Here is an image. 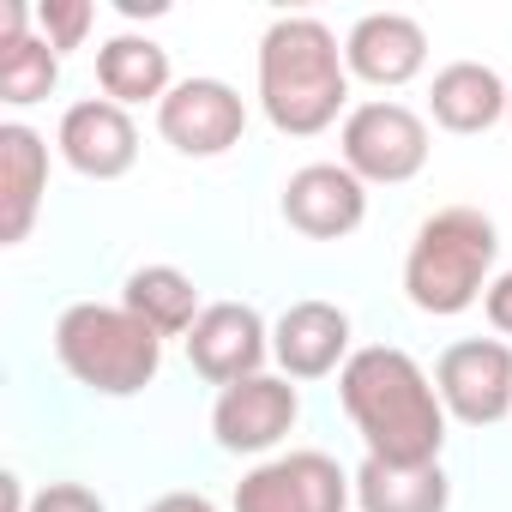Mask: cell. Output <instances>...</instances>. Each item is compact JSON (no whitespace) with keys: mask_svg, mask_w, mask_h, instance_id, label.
Here are the masks:
<instances>
[{"mask_svg":"<svg viewBox=\"0 0 512 512\" xmlns=\"http://www.w3.org/2000/svg\"><path fill=\"white\" fill-rule=\"evenodd\" d=\"M43 193H49V139L25 121H7L0 127V241L7 247H19L37 229Z\"/></svg>","mask_w":512,"mask_h":512,"instance_id":"cell-15","label":"cell"},{"mask_svg":"<svg viewBox=\"0 0 512 512\" xmlns=\"http://www.w3.org/2000/svg\"><path fill=\"white\" fill-rule=\"evenodd\" d=\"M272 356L284 380H326L344 374L350 350V314L338 302H290L272 326Z\"/></svg>","mask_w":512,"mask_h":512,"instance_id":"cell-14","label":"cell"},{"mask_svg":"<svg viewBox=\"0 0 512 512\" xmlns=\"http://www.w3.org/2000/svg\"><path fill=\"white\" fill-rule=\"evenodd\" d=\"M506 127H512V103H506Z\"/></svg>","mask_w":512,"mask_h":512,"instance_id":"cell-26","label":"cell"},{"mask_svg":"<svg viewBox=\"0 0 512 512\" xmlns=\"http://www.w3.org/2000/svg\"><path fill=\"white\" fill-rule=\"evenodd\" d=\"M91 25H97V7H91V0H37V31L49 37L55 55L85 49Z\"/></svg>","mask_w":512,"mask_h":512,"instance_id":"cell-21","label":"cell"},{"mask_svg":"<svg viewBox=\"0 0 512 512\" xmlns=\"http://www.w3.org/2000/svg\"><path fill=\"white\" fill-rule=\"evenodd\" d=\"M61 85V55L37 31V7L0 0V103L31 109Z\"/></svg>","mask_w":512,"mask_h":512,"instance_id":"cell-16","label":"cell"},{"mask_svg":"<svg viewBox=\"0 0 512 512\" xmlns=\"http://www.w3.org/2000/svg\"><path fill=\"white\" fill-rule=\"evenodd\" d=\"M500 229L476 205H440L416 223V241L404 253V296L428 320H458L476 308L494 284Z\"/></svg>","mask_w":512,"mask_h":512,"instance_id":"cell-3","label":"cell"},{"mask_svg":"<svg viewBox=\"0 0 512 512\" xmlns=\"http://www.w3.org/2000/svg\"><path fill=\"white\" fill-rule=\"evenodd\" d=\"M338 404L356 422L368 458L386 464H440L446 452V404L434 392V374L398 350V344H368L344 362L338 374Z\"/></svg>","mask_w":512,"mask_h":512,"instance_id":"cell-1","label":"cell"},{"mask_svg":"<svg viewBox=\"0 0 512 512\" xmlns=\"http://www.w3.org/2000/svg\"><path fill=\"white\" fill-rule=\"evenodd\" d=\"M482 314H488V326L500 338H512V272H494V284L482 296Z\"/></svg>","mask_w":512,"mask_h":512,"instance_id":"cell-23","label":"cell"},{"mask_svg":"<svg viewBox=\"0 0 512 512\" xmlns=\"http://www.w3.org/2000/svg\"><path fill=\"white\" fill-rule=\"evenodd\" d=\"M121 308L139 314L157 338H187L199 326V314H205L199 284L181 266H133L127 284H121Z\"/></svg>","mask_w":512,"mask_h":512,"instance_id":"cell-19","label":"cell"},{"mask_svg":"<svg viewBox=\"0 0 512 512\" xmlns=\"http://www.w3.org/2000/svg\"><path fill=\"white\" fill-rule=\"evenodd\" d=\"M302 422V392L284 374H253L217 392L211 404V440L235 458H266L290 440V428Z\"/></svg>","mask_w":512,"mask_h":512,"instance_id":"cell-8","label":"cell"},{"mask_svg":"<svg viewBox=\"0 0 512 512\" xmlns=\"http://www.w3.org/2000/svg\"><path fill=\"white\" fill-rule=\"evenodd\" d=\"M157 133L181 157H223L247 133V103L229 79H175L157 103Z\"/></svg>","mask_w":512,"mask_h":512,"instance_id":"cell-9","label":"cell"},{"mask_svg":"<svg viewBox=\"0 0 512 512\" xmlns=\"http://www.w3.org/2000/svg\"><path fill=\"white\" fill-rule=\"evenodd\" d=\"M260 109L278 133L314 139L350 115L344 43L314 13H284L260 37Z\"/></svg>","mask_w":512,"mask_h":512,"instance_id":"cell-2","label":"cell"},{"mask_svg":"<svg viewBox=\"0 0 512 512\" xmlns=\"http://www.w3.org/2000/svg\"><path fill=\"white\" fill-rule=\"evenodd\" d=\"M55 362L97 398H139L163 368V338L121 302H73L55 320Z\"/></svg>","mask_w":512,"mask_h":512,"instance_id":"cell-4","label":"cell"},{"mask_svg":"<svg viewBox=\"0 0 512 512\" xmlns=\"http://www.w3.org/2000/svg\"><path fill=\"white\" fill-rule=\"evenodd\" d=\"M506 103H512V85L488 67V61H446L428 85V115L434 127L458 133V139H476L488 127L506 121Z\"/></svg>","mask_w":512,"mask_h":512,"instance_id":"cell-17","label":"cell"},{"mask_svg":"<svg viewBox=\"0 0 512 512\" xmlns=\"http://www.w3.org/2000/svg\"><path fill=\"white\" fill-rule=\"evenodd\" d=\"M145 512H217V506H211V494H199V488H175V494H157Z\"/></svg>","mask_w":512,"mask_h":512,"instance_id":"cell-24","label":"cell"},{"mask_svg":"<svg viewBox=\"0 0 512 512\" xmlns=\"http://www.w3.org/2000/svg\"><path fill=\"white\" fill-rule=\"evenodd\" d=\"M356 500V476H344V464L332 452H278L260 458L241 482H235V512H350Z\"/></svg>","mask_w":512,"mask_h":512,"instance_id":"cell-6","label":"cell"},{"mask_svg":"<svg viewBox=\"0 0 512 512\" xmlns=\"http://www.w3.org/2000/svg\"><path fill=\"white\" fill-rule=\"evenodd\" d=\"M428 121L410 103L368 97L338 127V163L368 187H404L428 169Z\"/></svg>","mask_w":512,"mask_h":512,"instance_id":"cell-5","label":"cell"},{"mask_svg":"<svg viewBox=\"0 0 512 512\" xmlns=\"http://www.w3.org/2000/svg\"><path fill=\"white\" fill-rule=\"evenodd\" d=\"M0 488H7V512H31V494L19 476H0Z\"/></svg>","mask_w":512,"mask_h":512,"instance_id":"cell-25","label":"cell"},{"mask_svg":"<svg viewBox=\"0 0 512 512\" xmlns=\"http://www.w3.org/2000/svg\"><path fill=\"white\" fill-rule=\"evenodd\" d=\"M97 85L109 103L121 109H139V103H163L175 91V73H169V49L139 37V31H115L103 49H97Z\"/></svg>","mask_w":512,"mask_h":512,"instance_id":"cell-18","label":"cell"},{"mask_svg":"<svg viewBox=\"0 0 512 512\" xmlns=\"http://www.w3.org/2000/svg\"><path fill=\"white\" fill-rule=\"evenodd\" d=\"M356 506L362 512H446L452 506V476L440 464L362 458V470H356Z\"/></svg>","mask_w":512,"mask_h":512,"instance_id":"cell-20","label":"cell"},{"mask_svg":"<svg viewBox=\"0 0 512 512\" xmlns=\"http://www.w3.org/2000/svg\"><path fill=\"white\" fill-rule=\"evenodd\" d=\"M266 356H272V326L247 302H205L199 326L187 332V368L217 392L266 374Z\"/></svg>","mask_w":512,"mask_h":512,"instance_id":"cell-10","label":"cell"},{"mask_svg":"<svg viewBox=\"0 0 512 512\" xmlns=\"http://www.w3.org/2000/svg\"><path fill=\"white\" fill-rule=\"evenodd\" d=\"M284 223L308 241H344L362 229L368 217V181H356L344 163H302L290 181H284V199H278Z\"/></svg>","mask_w":512,"mask_h":512,"instance_id":"cell-12","label":"cell"},{"mask_svg":"<svg viewBox=\"0 0 512 512\" xmlns=\"http://www.w3.org/2000/svg\"><path fill=\"white\" fill-rule=\"evenodd\" d=\"M434 392L452 422L494 428L512 416V344L506 338H458L434 362Z\"/></svg>","mask_w":512,"mask_h":512,"instance_id":"cell-7","label":"cell"},{"mask_svg":"<svg viewBox=\"0 0 512 512\" xmlns=\"http://www.w3.org/2000/svg\"><path fill=\"white\" fill-rule=\"evenodd\" d=\"M344 67L350 79L374 91H404L428 67V31L410 13H362L344 37Z\"/></svg>","mask_w":512,"mask_h":512,"instance_id":"cell-13","label":"cell"},{"mask_svg":"<svg viewBox=\"0 0 512 512\" xmlns=\"http://www.w3.org/2000/svg\"><path fill=\"white\" fill-rule=\"evenodd\" d=\"M31 512H109V506H103V494L85 488V482H49V488L31 494Z\"/></svg>","mask_w":512,"mask_h":512,"instance_id":"cell-22","label":"cell"},{"mask_svg":"<svg viewBox=\"0 0 512 512\" xmlns=\"http://www.w3.org/2000/svg\"><path fill=\"white\" fill-rule=\"evenodd\" d=\"M55 151L73 175L85 181H121L133 163H139V127L121 103L109 97H85L61 115L55 127Z\"/></svg>","mask_w":512,"mask_h":512,"instance_id":"cell-11","label":"cell"}]
</instances>
